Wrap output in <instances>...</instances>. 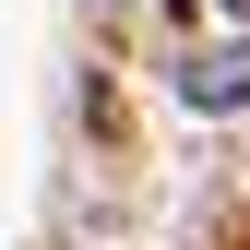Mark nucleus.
Returning <instances> with one entry per match:
<instances>
[{
    "instance_id": "nucleus-2",
    "label": "nucleus",
    "mask_w": 250,
    "mask_h": 250,
    "mask_svg": "<svg viewBox=\"0 0 250 250\" xmlns=\"http://www.w3.org/2000/svg\"><path fill=\"white\" fill-rule=\"evenodd\" d=\"M214 12H250V0H214Z\"/></svg>"
},
{
    "instance_id": "nucleus-1",
    "label": "nucleus",
    "mask_w": 250,
    "mask_h": 250,
    "mask_svg": "<svg viewBox=\"0 0 250 250\" xmlns=\"http://www.w3.org/2000/svg\"><path fill=\"white\" fill-rule=\"evenodd\" d=\"M179 107H203V119L250 107V36H238V48H203V60H179Z\"/></svg>"
}]
</instances>
